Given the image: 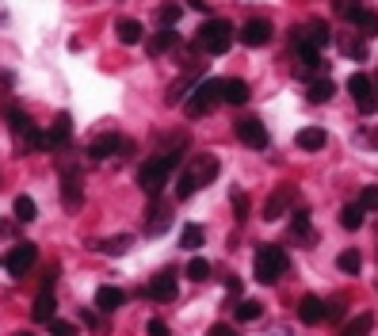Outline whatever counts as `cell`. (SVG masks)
<instances>
[{"mask_svg":"<svg viewBox=\"0 0 378 336\" xmlns=\"http://www.w3.org/2000/svg\"><path fill=\"white\" fill-rule=\"evenodd\" d=\"M115 39H119L122 46H138L141 39H146V27H141L138 20H119V23H115Z\"/></svg>","mask_w":378,"mask_h":336,"instance_id":"cell-21","label":"cell"},{"mask_svg":"<svg viewBox=\"0 0 378 336\" xmlns=\"http://www.w3.org/2000/svg\"><path fill=\"white\" fill-rule=\"evenodd\" d=\"M333 92H336V84L329 80V77H317V80L306 84V100H309V104H329V100H333Z\"/></svg>","mask_w":378,"mask_h":336,"instance_id":"cell-23","label":"cell"},{"mask_svg":"<svg viewBox=\"0 0 378 336\" xmlns=\"http://www.w3.org/2000/svg\"><path fill=\"white\" fill-rule=\"evenodd\" d=\"M298 199V188L295 184H283L279 191H271L268 195V203H264V222H276V218H283L287 214V207Z\"/></svg>","mask_w":378,"mask_h":336,"instance_id":"cell-9","label":"cell"},{"mask_svg":"<svg viewBox=\"0 0 378 336\" xmlns=\"http://www.w3.org/2000/svg\"><path fill=\"white\" fill-rule=\"evenodd\" d=\"M172 46H176V31H172V27H160V31L153 35V39L146 42V50H149V58H157V54L172 50Z\"/></svg>","mask_w":378,"mask_h":336,"instance_id":"cell-27","label":"cell"},{"mask_svg":"<svg viewBox=\"0 0 378 336\" xmlns=\"http://www.w3.org/2000/svg\"><path fill=\"white\" fill-rule=\"evenodd\" d=\"M333 12L340 16V20H352L355 23V16L363 12V0H333Z\"/></svg>","mask_w":378,"mask_h":336,"instance_id":"cell-35","label":"cell"},{"mask_svg":"<svg viewBox=\"0 0 378 336\" xmlns=\"http://www.w3.org/2000/svg\"><path fill=\"white\" fill-rule=\"evenodd\" d=\"M16 336H35V332H27V329H23V332H16Z\"/></svg>","mask_w":378,"mask_h":336,"instance_id":"cell-48","label":"cell"},{"mask_svg":"<svg viewBox=\"0 0 378 336\" xmlns=\"http://www.w3.org/2000/svg\"><path fill=\"white\" fill-rule=\"evenodd\" d=\"M233 313H237V321H260V317H264V302H260V298H241Z\"/></svg>","mask_w":378,"mask_h":336,"instance_id":"cell-29","label":"cell"},{"mask_svg":"<svg viewBox=\"0 0 378 336\" xmlns=\"http://www.w3.org/2000/svg\"><path fill=\"white\" fill-rule=\"evenodd\" d=\"M363 214H367V210H363V203H348V207L340 210V226L355 233L359 226H363Z\"/></svg>","mask_w":378,"mask_h":336,"instance_id":"cell-30","label":"cell"},{"mask_svg":"<svg viewBox=\"0 0 378 336\" xmlns=\"http://www.w3.org/2000/svg\"><path fill=\"white\" fill-rule=\"evenodd\" d=\"M54 306H58V302H54L50 287H42V294L31 302V317H35V321H46V325H50V321H54Z\"/></svg>","mask_w":378,"mask_h":336,"instance_id":"cell-24","label":"cell"},{"mask_svg":"<svg viewBox=\"0 0 378 336\" xmlns=\"http://www.w3.org/2000/svg\"><path fill=\"white\" fill-rule=\"evenodd\" d=\"M168 226H172V210H168L165 203H153V207H149V222H146V233H149V237H160V233H165Z\"/></svg>","mask_w":378,"mask_h":336,"instance_id":"cell-19","label":"cell"},{"mask_svg":"<svg viewBox=\"0 0 378 336\" xmlns=\"http://www.w3.org/2000/svg\"><path fill=\"white\" fill-rule=\"evenodd\" d=\"M218 104H225L222 100V80L218 77H206V80H199L191 92H187V115H206V111H214Z\"/></svg>","mask_w":378,"mask_h":336,"instance_id":"cell-5","label":"cell"},{"mask_svg":"<svg viewBox=\"0 0 378 336\" xmlns=\"http://www.w3.org/2000/svg\"><path fill=\"white\" fill-rule=\"evenodd\" d=\"M179 248H187V252L203 248V226H195V222H187V226H184V233H179Z\"/></svg>","mask_w":378,"mask_h":336,"instance_id":"cell-33","label":"cell"},{"mask_svg":"<svg viewBox=\"0 0 378 336\" xmlns=\"http://www.w3.org/2000/svg\"><path fill=\"white\" fill-rule=\"evenodd\" d=\"M233 210H237V222L249 218V203H244V191H233Z\"/></svg>","mask_w":378,"mask_h":336,"instance_id":"cell-42","label":"cell"},{"mask_svg":"<svg viewBox=\"0 0 378 336\" xmlns=\"http://www.w3.org/2000/svg\"><path fill=\"white\" fill-rule=\"evenodd\" d=\"M329 321H340V317H348V302H344V298H336V302H329Z\"/></svg>","mask_w":378,"mask_h":336,"instance_id":"cell-41","label":"cell"},{"mask_svg":"<svg viewBox=\"0 0 378 336\" xmlns=\"http://www.w3.org/2000/svg\"><path fill=\"white\" fill-rule=\"evenodd\" d=\"M214 176H218V157H214V153L191 157V161L184 164V172L176 176V195H179V199H191V195L199 188H206Z\"/></svg>","mask_w":378,"mask_h":336,"instance_id":"cell-1","label":"cell"},{"mask_svg":"<svg viewBox=\"0 0 378 336\" xmlns=\"http://www.w3.org/2000/svg\"><path fill=\"white\" fill-rule=\"evenodd\" d=\"M206 336H237V329H233V325H211Z\"/></svg>","mask_w":378,"mask_h":336,"instance_id":"cell-44","label":"cell"},{"mask_svg":"<svg viewBox=\"0 0 378 336\" xmlns=\"http://www.w3.org/2000/svg\"><path fill=\"white\" fill-rule=\"evenodd\" d=\"M325 142H329V134L321 126H302L298 134H295V145L298 149H321Z\"/></svg>","mask_w":378,"mask_h":336,"instance_id":"cell-26","label":"cell"},{"mask_svg":"<svg viewBox=\"0 0 378 336\" xmlns=\"http://www.w3.org/2000/svg\"><path fill=\"white\" fill-rule=\"evenodd\" d=\"M325 313H329V302H321L317 294H306L298 302V321L302 325H321V321H325Z\"/></svg>","mask_w":378,"mask_h":336,"instance_id":"cell-13","label":"cell"},{"mask_svg":"<svg viewBox=\"0 0 378 336\" xmlns=\"http://www.w3.org/2000/svg\"><path fill=\"white\" fill-rule=\"evenodd\" d=\"M50 336H77V325H73V321H61V317H54V321H50Z\"/></svg>","mask_w":378,"mask_h":336,"instance_id":"cell-39","label":"cell"},{"mask_svg":"<svg viewBox=\"0 0 378 336\" xmlns=\"http://www.w3.org/2000/svg\"><path fill=\"white\" fill-rule=\"evenodd\" d=\"M355 27H359V35L374 39V35H378V12H371V8H363V12L355 16Z\"/></svg>","mask_w":378,"mask_h":336,"instance_id":"cell-34","label":"cell"},{"mask_svg":"<svg viewBox=\"0 0 378 336\" xmlns=\"http://www.w3.org/2000/svg\"><path fill=\"white\" fill-rule=\"evenodd\" d=\"M340 50L352 54L355 61H363V54H367V50H363V42H355V39H340Z\"/></svg>","mask_w":378,"mask_h":336,"instance_id":"cell-40","label":"cell"},{"mask_svg":"<svg viewBox=\"0 0 378 336\" xmlns=\"http://www.w3.org/2000/svg\"><path fill=\"white\" fill-rule=\"evenodd\" d=\"M176 164H179V153H172V149H165L160 157H149V161L138 168L141 191H146V195H160V188L168 184V176H172Z\"/></svg>","mask_w":378,"mask_h":336,"instance_id":"cell-2","label":"cell"},{"mask_svg":"<svg viewBox=\"0 0 378 336\" xmlns=\"http://www.w3.org/2000/svg\"><path fill=\"white\" fill-rule=\"evenodd\" d=\"M367 142H371V145L378 149V130H374V134H367Z\"/></svg>","mask_w":378,"mask_h":336,"instance_id":"cell-47","label":"cell"},{"mask_svg":"<svg viewBox=\"0 0 378 336\" xmlns=\"http://www.w3.org/2000/svg\"><path fill=\"white\" fill-rule=\"evenodd\" d=\"M176 291H179L176 272H160V275H153V283H149V298H157V302H172Z\"/></svg>","mask_w":378,"mask_h":336,"instance_id":"cell-15","label":"cell"},{"mask_svg":"<svg viewBox=\"0 0 378 336\" xmlns=\"http://www.w3.org/2000/svg\"><path fill=\"white\" fill-rule=\"evenodd\" d=\"M4 123H8V130H12L16 138H27L35 130V123L27 119V111H20V107H4Z\"/></svg>","mask_w":378,"mask_h":336,"instance_id":"cell-22","label":"cell"},{"mask_svg":"<svg viewBox=\"0 0 378 336\" xmlns=\"http://www.w3.org/2000/svg\"><path fill=\"white\" fill-rule=\"evenodd\" d=\"M359 203H363V210H378V184H367L359 191Z\"/></svg>","mask_w":378,"mask_h":336,"instance_id":"cell-38","label":"cell"},{"mask_svg":"<svg viewBox=\"0 0 378 336\" xmlns=\"http://www.w3.org/2000/svg\"><path fill=\"white\" fill-rule=\"evenodd\" d=\"M233 130H237V138L244 145H252V149H268V126L260 123L256 115H244L233 123Z\"/></svg>","mask_w":378,"mask_h":336,"instance_id":"cell-8","label":"cell"},{"mask_svg":"<svg viewBox=\"0 0 378 336\" xmlns=\"http://www.w3.org/2000/svg\"><path fill=\"white\" fill-rule=\"evenodd\" d=\"M222 100L230 107H244L249 104V84H244L241 77H225L222 80Z\"/></svg>","mask_w":378,"mask_h":336,"instance_id":"cell-17","label":"cell"},{"mask_svg":"<svg viewBox=\"0 0 378 336\" xmlns=\"http://www.w3.org/2000/svg\"><path fill=\"white\" fill-rule=\"evenodd\" d=\"M371 329H374V313H355L352 321L340 325V332H336V336H367Z\"/></svg>","mask_w":378,"mask_h":336,"instance_id":"cell-25","label":"cell"},{"mask_svg":"<svg viewBox=\"0 0 378 336\" xmlns=\"http://www.w3.org/2000/svg\"><path fill=\"white\" fill-rule=\"evenodd\" d=\"M336 268L344 275H359V268H363V256H359V248H344L336 256Z\"/></svg>","mask_w":378,"mask_h":336,"instance_id":"cell-31","label":"cell"},{"mask_svg":"<svg viewBox=\"0 0 378 336\" xmlns=\"http://www.w3.org/2000/svg\"><path fill=\"white\" fill-rule=\"evenodd\" d=\"M119 306H126V291H122V287H100L96 291V310L100 313H115Z\"/></svg>","mask_w":378,"mask_h":336,"instance_id":"cell-16","label":"cell"},{"mask_svg":"<svg viewBox=\"0 0 378 336\" xmlns=\"http://www.w3.org/2000/svg\"><path fill=\"white\" fill-rule=\"evenodd\" d=\"M146 336H172V332H168V325L160 321V317H153V321L146 325Z\"/></svg>","mask_w":378,"mask_h":336,"instance_id":"cell-43","label":"cell"},{"mask_svg":"<svg viewBox=\"0 0 378 336\" xmlns=\"http://www.w3.org/2000/svg\"><path fill=\"white\" fill-rule=\"evenodd\" d=\"M35 260H39V248H35L31 241H20V245L4 256V272L12 275V279H23L35 268Z\"/></svg>","mask_w":378,"mask_h":336,"instance_id":"cell-7","label":"cell"},{"mask_svg":"<svg viewBox=\"0 0 378 336\" xmlns=\"http://www.w3.org/2000/svg\"><path fill=\"white\" fill-rule=\"evenodd\" d=\"M233 39H237V31H233V23H230V20H222V16H218V20H206V23L199 27V35H195V46L218 58V54H225V50L233 46Z\"/></svg>","mask_w":378,"mask_h":336,"instance_id":"cell-3","label":"cell"},{"mask_svg":"<svg viewBox=\"0 0 378 336\" xmlns=\"http://www.w3.org/2000/svg\"><path fill=\"white\" fill-rule=\"evenodd\" d=\"M290 237H295V241H306V248H309V241H314V226H309V210H306V207H295V210H290Z\"/></svg>","mask_w":378,"mask_h":336,"instance_id":"cell-18","label":"cell"},{"mask_svg":"<svg viewBox=\"0 0 378 336\" xmlns=\"http://www.w3.org/2000/svg\"><path fill=\"white\" fill-rule=\"evenodd\" d=\"M157 16H160V23H165V27H172V23L179 20V16H184V4L168 0V4H160V8H157Z\"/></svg>","mask_w":378,"mask_h":336,"instance_id":"cell-36","label":"cell"},{"mask_svg":"<svg viewBox=\"0 0 378 336\" xmlns=\"http://www.w3.org/2000/svg\"><path fill=\"white\" fill-rule=\"evenodd\" d=\"M348 92H352L355 107L363 111V115H374V111H378V84H374V77H367V73H352V77H348Z\"/></svg>","mask_w":378,"mask_h":336,"instance_id":"cell-6","label":"cell"},{"mask_svg":"<svg viewBox=\"0 0 378 336\" xmlns=\"http://www.w3.org/2000/svg\"><path fill=\"white\" fill-rule=\"evenodd\" d=\"M81 321H84V325H92V329H100V325H103V321H100V317L92 313V310H81Z\"/></svg>","mask_w":378,"mask_h":336,"instance_id":"cell-45","label":"cell"},{"mask_svg":"<svg viewBox=\"0 0 378 336\" xmlns=\"http://www.w3.org/2000/svg\"><path fill=\"white\" fill-rule=\"evenodd\" d=\"M130 245H134V237H130V233H119V237H107V241H92V248L96 252H103V256H126L130 252Z\"/></svg>","mask_w":378,"mask_h":336,"instance_id":"cell-20","label":"cell"},{"mask_svg":"<svg viewBox=\"0 0 378 336\" xmlns=\"http://www.w3.org/2000/svg\"><path fill=\"white\" fill-rule=\"evenodd\" d=\"M46 138H50V149H65V145H69V138H73V119L65 115V111H58L50 130H46Z\"/></svg>","mask_w":378,"mask_h":336,"instance_id":"cell-14","label":"cell"},{"mask_svg":"<svg viewBox=\"0 0 378 336\" xmlns=\"http://www.w3.org/2000/svg\"><path fill=\"white\" fill-rule=\"evenodd\" d=\"M187 279H191V283H203V279H211V264H206L203 256H195L191 264H187Z\"/></svg>","mask_w":378,"mask_h":336,"instance_id":"cell-37","label":"cell"},{"mask_svg":"<svg viewBox=\"0 0 378 336\" xmlns=\"http://www.w3.org/2000/svg\"><path fill=\"white\" fill-rule=\"evenodd\" d=\"M61 203L69 210H77L84 203V184H81V172L77 168H69V172H61Z\"/></svg>","mask_w":378,"mask_h":336,"instance_id":"cell-12","label":"cell"},{"mask_svg":"<svg viewBox=\"0 0 378 336\" xmlns=\"http://www.w3.org/2000/svg\"><path fill=\"white\" fill-rule=\"evenodd\" d=\"M287 268H290V260H287V252H283V245H260L256 248V279L260 283H279L283 275H287Z\"/></svg>","mask_w":378,"mask_h":336,"instance_id":"cell-4","label":"cell"},{"mask_svg":"<svg viewBox=\"0 0 378 336\" xmlns=\"http://www.w3.org/2000/svg\"><path fill=\"white\" fill-rule=\"evenodd\" d=\"M12 210H16V218H20V222H35V218H39V207H35L31 195H16Z\"/></svg>","mask_w":378,"mask_h":336,"instance_id":"cell-32","label":"cell"},{"mask_svg":"<svg viewBox=\"0 0 378 336\" xmlns=\"http://www.w3.org/2000/svg\"><path fill=\"white\" fill-rule=\"evenodd\" d=\"M225 291L237 298V294H241V279H237V275H230V279H225Z\"/></svg>","mask_w":378,"mask_h":336,"instance_id":"cell-46","label":"cell"},{"mask_svg":"<svg viewBox=\"0 0 378 336\" xmlns=\"http://www.w3.org/2000/svg\"><path fill=\"white\" fill-rule=\"evenodd\" d=\"M271 35H276V27H271L268 20H249V23L237 31V39L256 50V46H268V42H271Z\"/></svg>","mask_w":378,"mask_h":336,"instance_id":"cell-10","label":"cell"},{"mask_svg":"<svg viewBox=\"0 0 378 336\" xmlns=\"http://www.w3.org/2000/svg\"><path fill=\"white\" fill-rule=\"evenodd\" d=\"M111 153H126V142L119 134H100L88 142V161H107Z\"/></svg>","mask_w":378,"mask_h":336,"instance_id":"cell-11","label":"cell"},{"mask_svg":"<svg viewBox=\"0 0 378 336\" xmlns=\"http://www.w3.org/2000/svg\"><path fill=\"white\" fill-rule=\"evenodd\" d=\"M306 39H309V42H317L321 50H325V46L333 42V31H329V23H325V20H309V23H306Z\"/></svg>","mask_w":378,"mask_h":336,"instance_id":"cell-28","label":"cell"},{"mask_svg":"<svg viewBox=\"0 0 378 336\" xmlns=\"http://www.w3.org/2000/svg\"><path fill=\"white\" fill-rule=\"evenodd\" d=\"M374 84H378V73H374Z\"/></svg>","mask_w":378,"mask_h":336,"instance_id":"cell-49","label":"cell"}]
</instances>
